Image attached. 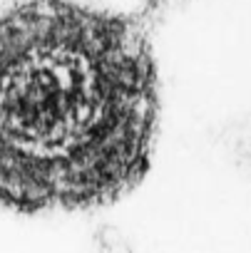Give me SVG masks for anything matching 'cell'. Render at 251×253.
<instances>
[{
  "label": "cell",
  "mask_w": 251,
  "mask_h": 253,
  "mask_svg": "<svg viewBox=\"0 0 251 253\" xmlns=\"http://www.w3.org/2000/svg\"><path fill=\"white\" fill-rule=\"evenodd\" d=\"M159 75L132 18L80 0L0 10V206L117 201L150 171Z\"/></svg>",
  "instance_id": "1"
}]
</instances>
